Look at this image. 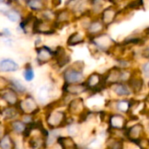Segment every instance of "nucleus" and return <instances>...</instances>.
<instances>
[{
	"label": "nucleus",
	"instance_id": "f257e3e1",
	"mask_svg": "<svg viewBox=\"0 0 149 149\" xmlns=\"http://www.w3.org/2000/svg\"><path fill=\"white\" fill-rule=\"evenodd\" d=\"M84 63L78 61L73 63L72 66L65 70L63 78L65 84H79L84 83L85 76L83 73Z\"/></svg>",
	"mask_w": 149,
	"mask_h": 149
},
{
	"label": "nucleus",
	"instance_id": "f03ea898",
	"mask_svg": "<svg viewBox=\"0 0 149 149\" xmlns=\"http://www.w3.org/2000/svg\"><path fill=\"white\" fill-rule=\"evenodd\" d=\"M90 41L96 48V50L106 53H109L113 52L117 45L115 40L109 34L106 32L101 33L93 38H91Z\"/></svg>",
	"mask_w": 149,
	"mask_h": 149
},
{
	"label": "nucleus",
	"instance_id": "7ed1b4c3",
	"mask_svg": "<svg viewBox=\"0 0 149 149\" xmlns=\"http://www.w3.org/2000/svg\"><path fill=\"white\" fill-rule=\"evenodd\" d=\"M68 119L66 113L63 111L52 110L46 114V123L52 129H58L59 127L68 125Z\"/></svg>",
	"mask_w": 149,
	"mask_h": 149
},
{
	"label": "nucleus",
	"instance_id": "20e7f679",
	"mask_svg": "<svg viewBox=\"0 0 149 149\" xmlns=\"http://www.w3.org/2000/svg\"><path fill=\"white\" fill-rule=\"evenodd\" d=\"M125 132V139L134 144H136L143 137L146 136V127L141 123H136L131 127H127Z\"/></svg>",
	"mask_w": 149,
	"mask_h": 149
},
{
	"label": "nucleus",
	"instance_id": "39448f33",
	"mask_svg": "<svg viewBox=\"0 0 149 149\" xmlns=\"http://www.w3.org/2000/svg\"><path fill=\"white\" fill-rule=\"evenodd\" d=\"M17 107L24 115H32L38 111V106L35 99L31 96H26L24 99L19 100Z\"/></svg>",
	"mask_w": 149,
	"mask_h": 149
},
{
	"label": "nucleus",
	"instance_id": "423d86ee",
	"mask_svg": "<svg viewBox=\"0 0 149 149\" xmlns=\"http://www.w3.org/2000/svg\"><path fill=\"white\" fill-rule=\"evenodd\" d=\"M128 120L126 115L113 113L108 117V125L110 130L114 131H125L127 128Z\"/></svg>",
	"mask_w": 149,
	"mask_h": 149
},
{
	"label": "nucleus",
	"instance_id": "0eeeda50",
	"mask_svg": "<svg viewBox=\"0 0 149 149\" xmlns=\"http://www.w3.org/2000/svg\"><path fill=\"white\" fill-rule=\"evenodd\" d=\"M56 24L53 22H49L43 19H35L33 22L32 31L37 34H45L49 35L55 31Z\"/></svg>",
	"mask_w": 149,
	"mask_h": 149
},
{
	"label": "nucleus",
	"instance_id": "6e6552de",
	"mask_svg": "<svg viewBox=\"0 0 149 149\" xmlns=\"http://www.w3.org/2000/svg\"><path fill=\"white\" fill-rule=\"evenodd\" d=\"M119 13H120V11L117 9V7L114 5H111V6L106 7L103 10V11L100 14V19L105 24L106 27H108L111 24H113V23H115V21L119 16Z\"/></svg>",
	"mask_w": 149,
	"mask_h": 149
},
{
	"label": "nucleus",
	"instance_id": "1a4fd4ad",
	"mask_svg": "<svg viewBox=\"0 0 149 149\" xmlns=\"http://www.w3.org/2000/svg\"><path fill=\"white\" fill-rule=\"evenodd\" d=\"M85 84L88 89V91H98L105 87L104 86V79L103 75L99 72H93L88 76L86 79Z\"/></svg>",
	"mask_w": 149,
	"mask_h": 149
},
{
	"label": "nucleus",
	"instance_id": "9d476101",
	"mask_svg": "<svg viewBox=\"0 0 149 149\" xmlns=\"http://www.w3.org/2000/svg\"><path fill=\"white\" fill-rule=\"evenodd\" d=\"M106 28L107 27L105 26V24L101 22V20L100 18H95V19H93L89 23V24L86 30L87 36L89 37V38H91L98 36L101 33H104Z\"/></svg>",
	"mask_w": 149,
	"mask_h": 149
},
{
	"label": "nucleus",
	"instance_id": "9b49d317",
	"mask_svg": "<svg viewBox=\"0 0 149 149\" xmlns=\"http://www.w3.org/2000/svg\"><path fill=\"white\" fill-rule=\"evenodd\" d=\"M113 103L112 108L116 111L115 113H121V114H127L130 113L131 107H132V99H120V100H114L111 101Z\"/></svg>",
	"mask_w": 149,
	"mask_h": 149
},
{
	"label": "nucleus",
	"instance_id": "f8f14e48",
	"mask_svg": "<svg viewBox=\"0 0 149 149\" xmlns=\"http://www.w3.org/2000/svg\"><path fill=\"white\" fill-rule=\"evenodd\" d=\"M85 103L82 98H76L72 100L68 104V111L72 115L81 116L85 113Z\"/></svg>",
	"mask_w": 149,
	"mask_h": 149
},
{
	"label": "nucleus",
	"instance_id": "ddd939ff",
	"mask_svg": "<svg viewBox=\"0 0 149 149\" xmlns=\"http://www.w3.org/2000/svg\"><path fill=\"white\" fill-rule=\"evenodd\" d=\"M63 91L67 95H80L88 91L85 82L79 84H65Z\"/></svg>",
	"mask_w": 149,
	"mask_h": 149
},
{
	"label": "nucleus",
	"instance_id": "4468645a",
	"mask_svg": "<svg viewBox=\"0 0 149 149\" xmlns=\"http://www.w3.org/2000/svg\"><path fill=\"white\" fill-rule=\"evenodd\" d=\"M127 86H129L133 94L140 93L144 88V79L141 76H136L134 72V74L127 82Z\"/></svg>",
	"mask_w": 149,
	"mask_h": 149
},
{
	"label": "nucleus",
	"instance_id": "2eb2a0df",
	"mask_svg": "<svg viewBox=\"0 0 149 149\" xmlns=\"http://www.w3.org/2000/svg\"><path fill=\"white\" fill-rule=\"evenodd\" d=\"M54 58V53L47 46H42L37 49V60L39 64H46Z\"/></svg>",
	"mask_w": 149,
	"mask_h": 149
},
{
	"label": "nucleus",
	"instance_id": "dca6fc26",
	"mask_svg": "<svg viewBox=\"0 0 149 149\" xmlns=\"http://www.w3.org/2000/svg\"><path fill=\"white\" fill-rule=\"evenodd\" d=\"M1 94V98L2 100H3L9 107H17L19 100H18V95L17 93L12 90L11 88H7L4 91L2 92Z\"/></svg>",
	"mask_w": 149,
	"mask_h": 149
},
{
	"label": "nucleus",
	"instance_id": "f3484780",
	"mask_svg": "<svg viewBox=\"0 0 149 149\" xmlns=\"http://www.w3.org/2000/svg\"><path fill=\"white\" fill-rule=\"evenodd\" d=\"M55 60H56V64L59 66V67H63L65 66V65H67L70 60H71V58L70 56L66 53L64 47L62 46H58L56 51L54 52V58H53Z\"/></svg>",
	"mask_w": 149,
	"mask_h": 149
},
{
	"label": "nucleus",
	"instance_id": "a211bd4d",
	"mask_svg": "<svg viewBox=\"0 0 149 149\" xmlns=\"http://www.w3.org/2000/svg\"><path fill=\"white\" fill-rule=\"evenodd\" d=\"M110 88H112L113 92L117 97H120L121 99H127L129 96L133 94L127 84H125V83L115 84L110 86Z\"/></svg>",
	"mask_w": 149,
	"mask_h": 149
},
{
	"label": "nucleus",
	"instance_id": "6ab92c4d",
	"mask_svg": "<svg viewBox=\"0 0 149 149\" xmlns=\"http://www.w3.org/2000/svg\"><path fill=\"white\" fill-rule=\"evenodd\" d=\"M72 15H73V13L70 10H68L67 8H65V9L58 10V12H56L55 24L57 25L58 24H64L69 23Z\"/></svg>",
	"mask_w": 149,
	"mask_h": 149
},
{
	"label": "nucleus",
	"instance_id": "aec40b11",
	"mask_svg": "<svg viewBox=\"0 0 149 149\" xmlns=\"http://www.w3.org/2000/svg\"><path fill=\"white\" fill-rule=\"evenodd\" d=\"M29 146L31 149H45L46 140L43 134L35 135L29 140Z\"/></svg>",
	"mask_w": 149,
	"mask_h": 149
},
{
	"label": "nucleus",
	"instance_id": "412c9836",
	"mask_svg": "<svg viewBox=\"0 0 149 149\" xmlns=\"http://www.w3.org/2000/svg\"><path fill=\"white\" fill-rule=\"evenodd\" d=\"M18 69V65L12 59L5 58L0 61V71L5 72H16Z\"/></svg>",
	"mask_w": 149,
	"mask_h": 149
},
{
	"label": "nucleus",
	"instance_id": "4be33fe9",
	"mask_svg": "<svg viewBox=\"0 0 149 149\" xmlns=\"http://www.w3.org/2000/svg\"><path fill=\"white\" fill-rule=\"evenodd\" d=\"M27 124L24 123L23 120H14L10 122V128L11 131L14 132L17 134H25L26 130H27Z\"/></svg>",
	"mask_w": 149,
	"mask_h": 149
},
{
	"label": "nucleus",
	"instance_id": "5701e85b",
	"mask_svg": "<svg viewBox=\"0 0 149 149\" xmlns=\"http://www.w3.org/2000/svg\"><path fill=\"white\" fill-rule=\"evenodd\" d=\"M85 42V35L79 31H75L70 35L67 39V45L70 46H74Z\"/></svg>",
	"mask_w": 149,
	"mask_h": 149
},
{
	"label": "nucleus",
	"instance_id": "b1692460",
	"mask_svg": "<svg viewBox=\"0 0 149 149\" xmlns=\"http://www.w3.org/2000/svg\"><path fill=\"white\" fill-rule=\"evenodd\" d=\"M58 143L61 146L62 149H78L79 147L72 140V138L69 137H59L58 140Z\"/></svg>",
	"mask_w": 149,
	"mask_h": 149
},
{
	"label": "nucleus",
	"instance_id": "393cba45",
	"mask_svg": "<svg viewBox=\"0 0 149 149\" xmlns=\"http://www.w3.org/2000/svg\"><path fill=\"white\" fill-rule=\"evenodd\" d=\"M2 114L6 120H15L19 114V110L17 107H7L3 109Z\"/></svg>",
	"mask_w": 149,
	"mask_h": 149
},
{
	"label": "nucleus",
	"instance_id": "a878e982",
	"mask_svg": "<svg viewBox=\"0 0 149 149\" xmlns=\"http://www.w3.org/2000/svg\"><path fill=\"white\" fill-rule=\"evenodd\" d=\"M106 149H125L124 140L121 138H110L109 140H107Z\"/></svg>",
	"mask_w": 149,
	"mask_h": 149
},
{
	"label": "nucleus",
	"instance_id": "bb28decb",
	"mask_svg": "<svg viewBox=\"0 0 149 149\" xmlns=\"http://www.w3.org/2000/svg\"><path fill=\"white\" fill-rule=\"evenodd\" d=\"M15 143L10 134H5L0 140V149H14Z\"/></svg>",
	"mask_w": 149,
	"mask_h": 149
},
{
	"label": "nucleus",
	"instance_id": "cd10ccee",
	"mask_svg": "<svg viewBox=\"0 0 149 149\" xmlns=\"http://www.w3.org/2000/svg\"><path fill=\"white\" fill-rule=\"evenodd\" d=\"M10 86H11V89L14 90L17 93H24L26 92V87L21 83V81L17 79H10Z\"/></svg>",
	"mask_w": 149,
	"mask_h": 149
},
{
	"label": "nucleus",
	"instance_id": "c85d7f7f",
	"mask_svg": "<svg viewBox=\"0 0 149 149\" xmlns=\"http://www.w3.org/2000/svg\"><path fill=\"white\" fill-rule=\"evenodd\" d=\"M26 4L32 10H43L45 9V3L44 1L41 0H31L26 2Z\"/></svg>",
	"mask_w": 149,
	"mask_h": 149
},
{
	"label": "nucleus",
	"instance_id": "c756f323",
	"mask_svg": "<svg viewBox=\"0 0 149 149\" xmlns=\"http://www.w3.org/2000/svg\"><path fill=\"white\" fill-rule=\"evenodd\" d=\"M5 15L11 22H19L22 19L20 12L17 11L16 9H10V10H6Z\"/></svg>",
	"mask_w": 149,
	"mask_h": 149
},
{
	"label": "nucleus",
	"instance_id": "7c9ffc66",
	"mask_svg": "<svg viewBox=\"0 0 149 149\" xmlns=\"http://www.w3.org/2000/svg\"><path fill=\"white\" fill-rule=\"evenodd\" d=\"M80 131V127H79V125L77 124V123H70L67 125V132H68V134L70 135V137H74V136H77L79 134Z\"/></svg>",
	"mask_w": 149,
	"mask_h": 149
},
{
	"label": "nucleus",
	"instance_id": "2f4dec72",
	"mask_svg": "<svg viewBox=\"0 0 149 149\" xmlns=\"http://www.w3.org/2000/svg\"><path fill=\"white\" fill-rule=\"evenodd\" d=\"M49 96V89L46 86L41 87L38 92V97L41 101H45L48 99Z\"/></svg>",
	"mask_w": 149,
	"mask_h": 149
},
{
	"label": "nucleus",
	"instance_id": "473e14b6",
	"mask_svg": "<svg viewBox=\"0 0 149 149\" xmlns=\"http://www.w3.org/2000/svg\"><path fill=\"white\" fill-rule=\"evenodd\" d=\"M24 79L26 81H28V82L31 81L34 79V71H33V69L31 67H30V66H27L24 69Z\"/></svg>",
	"mask_w": 149,
	"mask_h": 149
},
{
	"label": "nucleus",
	"instance_id": "72a5a7b5",
	"mask_svg": "<svg viewBox=\"0 0 149 149\" xmlns=\"http://www.w3.org/2000/svg\"><path fill=\"white\" fill-rule=\"evenodd\" d=\"M140 72L141 73L142 77L147 78L149 79V60L141 65V69H140Z\"/></svg>",
	"mask_w": 149,
	"mask_h": 149
},
{
	"label": "nucleus",
	"instance_id": "f704fd0d",
	"mask_svg": "<svg viewBox=\"0 0 149 149\" xmlns=\"http://www.w3.org/2000/svg\"><path fill=\"white\" fill-rule=\"evenodd\" d=\"M136 146H138V148L140 149H148L149 148V138L146 135L145 137H143L140 141H138L136 144Z\"/></svg>",
	"mask_w": 149,
	"mask_h": 149
},
{
	"label": "nucleus",
	"instance_id": "c9c22d12",
	"mask_svg": "<svg viewBox=\"0 0 149 149\" xmlns=\"http://www.w3.org/2000/svg\"><path fill=\"white\" fill-rule=\"evenodd\" d=\"M9 86H10V80L3 76H0V91L1 92L4 91L5 89L8 88Z\"/></svg>",
	"mask_w": 149,
	"mask_h": 149
},
{
	"label": "nucleus",
	"instance_id": "e433bc0d",
	"mask_svg": "<svg viewBox=\"0 0 149 149\" xmlns=\"http://www.w3.org/2000/svg\"><path fill=\"white\" fill-rule=\"evenodd\" d=\"M141 56L142 58L149 60V46H146L142 49V51L141 52Z\"/></svg>",
	"mask_w": 149,
	"mask_h": 149
},
{
	"label": "nucleus",
	"instance_id": "4c0bfd02",
	"mask_svg": "<svg viewBox=\"0 0 149 149\" xmlns=\"http://www.w3.org/2000/svg\"><path fill=\"white\" fill-rule=\"evenodd\" d=\"M5 131H6V129H5V127L0 122V140L6 134V133H5Z\"/></svg>",
	"mask_w": 149,
	"mask_h": 149
},
{
	"label": "nucleus",
	"instance_id": "58836bf2",
	"mask_svg": "<svg viewBox=\"0 0 149 149\" xmlns=\"http://www.w3.org/2000/svg\"><path fill=\"white\" fill-rule=\"evenodd\" d=\"M78 149H89V148H88L87 147H86V148H84V147H83V148H79Z\"/></svg>",
	"mask_w": 149,
	"mask_h": 149
},
{
	"label": "nucleus",
	"instance_id": "ea45409f",
	"mask_svg": "<svg viewBox=\"0 0 149 149\" xmlns=\"http://www.w3.org/2000/svg\"><path fill=\"white\" fill-rule=\"evenodd\" d=\"M1 100H2V98H1V94H0V101H1Z\"/></svg>",
	"mask_w": 149,
	"mask_h": 149
},
{
	"label": "nucleus",
	"instance_id": "a19ab883",
	"mask_svg": "<svg viewBox=\"0 0 149 149\" xmlns=\"http://www.w3.org/2000/svg\"><path fill=\"white\" fill-rule=\"evenodd\" d=\"M148 88H149V79H148Z\"/></svg>",
	"mask_w": 149,
	"mask_h": 149
}]
</instances>
